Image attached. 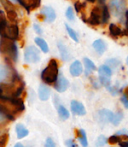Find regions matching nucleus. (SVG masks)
<instances>
[{
	"label": "nucleus",
	"mask_w": 128,
	"mask_h": 147,
	"mask_svg": "<svg viewBox=\"0 0 128 147\" xmlns=\"http://www.w3.org/2000/svg\"><path fill=\"white\" fill-rule=\"evenodd\" d=\"M25 109L24 102L21 98H9V97L0 96V115L1 120L15 119L19 113Z\"/></svg>",
	"instance_id": "1"
},
{
	"label": "nucleus",
	"mask_w": 128,
	"mask_h": 147,
	"mask_svg": "<svg viewBox=\"0 0 128 147\" xmlns=\"http://www.w3.org/2000/svg\"><path fill=\"white\" fill-rule=\"evenodd\" d=\"M25 83L21 79L17 72H15L11 80L8 82H2L0 84V96L9 98H19L23 93Z\"/></svg>",
	"instance_id": "2"
},
{
	"label": "nucleus",
	"mask_w": 128,
	"mask_h": 147,
	"mask_svg": "<svg viewBox=\"0 0 128 147\" xmlns=\"http://www.w3.org/2000/svg\"><path fill=\"white\" fill-rule=\"evenodd\" d=\"M59 65L56 59H50L47 66L41 72V79L47 84L56 82L59 78Z\"/></svg>",
	"instance_id": "3"
},
{
	"label": "nucleus",
	"mask_w": 128,
	"mask_h": 147,
	"mask_svg": "<svg viewBox=\"0 0 128 147\" xmlns=\"http://www.w3.org/2000/svg\"><path fill=\"white\" fill-rule=\"evenodd\" d=\"M1 53L5 60L17 62L18 60V48L13 40H10L5 37H1Z\"/></svg>",
	"instance_id": "4"
},
{
	"label": "nucleus",
	"mask_w": 128,
	"mask_h": 147,
	"mask_svg": "<svg viewBox=\"0 0 128 147\" xmlns=\"http://www.w3.org/2000/svg\"><path fill=\"white\" fill-rule=\"evenodd\" d=\"M98 117L101 122H111L113 125L117 126L122 120L123 114L121 112L113 113L108 109H101L98 112Z\"/></svg>",
	"instance_id": "5"
},
{
	"label": "nucleus",
	"mask_w": 128,
	"mask_h": 147,
	"mask_svg": "<svg viewBox=\"0 0 128 147\" xmlns=\"http://www.w3.org/2000/svg\"><path fill=\"white\" fill-rule=\"evenodd\" d=\"M103 5H96L91 9L89 17L86 20V23L92 26H98L102 23Z\"/></svg>",
	"instance_id": "6"
},
{
	"label": "nucleus",
	"mask_w": 128,
	"mask_h": 147,
	"mask_svg": "<svg viewBox=\"0 0 128 147\" xmlns=\"http://www.w3.org/2000/svg\"><path fill=\"white\" fill-rule=\"evenodd\" d=\"M98 73H99V81L102 85L105 87H109L110 86V77L112 75V70L108 65L104 64L101 65L98 68Z\"/></svg>",
	"instance_id": "7"
},
{
	"label": "nucleus",
	"mask_w": 128,
	"mask_h": 147,
	"mask_svg": "<svg viewBox=\"0 0 128 147\" xmlns=\"http://www.w3.org/2000/svg\"><path fill=\"white\" fill-rule=\"evenodd\" d=\"M40 51L35 46H27L24 51V60L27 63H37L40 61Z\"/></svg>",
	"instance_id": "8"
},
{
	"label": "nucleus",
	"mask_w": 128,
	"mask_h": 147,
	"mask_svg": "<svg viewBox=\"0 0 128 147\" xmlns=\"http://www.w3.org/2000/svg\"><path fill=\"white\" fill-rule=\"evenodd\" d=\"M20 36V31L19 27H18L17 23H10L7 25L6 29L1 32V37H5L10 40H17L19 39Z\"/></svg>",
	"instance_id": "9"
},
{
	"label": "nucleus",
	"mask_w": 128,
	"mask_h": 147,
	"mask_svg": "<svg viewBox=\"0 0 128 147\" xmlns=\"http://www.w3.org/2000/svg\"><path fill=\"white\" fill-rule=\"evenodd\" d=\"M110 7L113 9L115 15L123 16L126 13L125 9V0H111L110 1Z\"/></svg>",
	"instance_id": "10"
},
{
	"label": "nucleus",
	"mask_w": 128,
	"mask_h": 147,
	"mask_svg": "<svg viewBox=\"0 0 128 147\" xmlns=\"http://www.w3.org/2000/svg\"><path fill=\"white\" fill-rule=\"evenodd\" d=\"M41 15L44 16L45 19L49 22V23H52L54 22V20L56 19V12L53 9L51 6H44V7L41 9L40 11Z\"/></svg>",
	"instance_id": "11"
},
{
	"label": "nucleus",
	"mask_w": 128,
	"mask_h": 147,
	"mask_svg": "<svg viewBox=\"0 0 128 147\" xmlns=\"http://www.w3.org/2000/svg\"><path fill=\"white\" fill-rule=\"evenodd\" d=\"M17 2L24 8H26V10L29 12L35 10L40 6L41 0H17Z\"/></svg>",
	"instance_id": "12"
},
{
	"label": "nucleus",
	"mask_w": 128,
	"mask_h": 147,
	"mask_svg": "<svg viewBox=\"0 0 128 147\" xmlns=\"http://www.w3.org/2000/svg\"><path fill=\"white\" fill-rule=\"evenodd\" d=\"M70 74L74 77H78L81 75V73L83 72V66H82L81 62L79 60H75L74 62H72L69 68Z\"/></svg>",
	"instance_id": "13"
},
{
	"label": "nucleus",
	"mask_w": 128,
	"mask_h": 147,
	"mask_svg": "<svg viewBox=\"0 0 128 147\" xmlns=\"http://www.w3.org/2000/svg\"><path fill=\"white\" fill-rule=\"evenodd\" d=\"M69 87V81H68L67 79H66L64 76L60 75L58 78V80H57L56 82H55L54 84V88L56 89L57 92H64V91H66Z\"/></svg>",
	"instance_id": "14"
},
{
	"label": "nucleus",
	"mask_w": 128,
	"mask_h": 147,
	"mask_svg": "<svg viewBox=\"0 0 128 147\" xmlns=\"http://www.w3.org/2000/svg\"><path fill=\"white\" fill-rule=\"evenodd\" d=\"M109 33L112 37H119V36H124V35H128V31L121 29L120 26H118L115 23H111L109 25Z\"/></svg>",
	"instance_id": "15"
},
{
	"label": "nucleus",
	"mask_w": 128,
	"mask_h": 147,
	"mask_svg": "<svg viewBox=\"0 0 128 147\" xmlns=\"http://www.w3.org/2000/svg\"><path fill=\"white\" fill-rule=\"evenodd\" d=\"M92 47L99 55H102L107 50V43L102 39H97V40L93 41Z\"/></svg>",
	"instance_id": "16"
},
{
	"label": "nucleus",
	"mask_w": 128,
	"mask_h": 147,
	"mask_svg": "<svg viewBox=\"0 0 128 147\" xmlns=\"http://www.w3.org/2000/svg\"><path fill=\"white\" fill-rule=\"evenodd\" d=\"M70 104H71V110L74 114L81 115V116L82 115H85L86 110L82 103H80L79 101H77V100H72Z\"/></svg>",
	"instance_id": "17"
},
{
	"label": "nucleus",
	"mask_w": 128,
	"mask_h": 147,
	"mask_svg": "<svg viewBox=\"0 0 128 147\" xmlns=\"http://www.w3.org/2000/svg\"><path fill=\"white\" fill-rule=\"evenodd\" d=\"M57 47H58V50L60 52V56L62 60H64V61H69L70 58H71V54H70V51L67 48V46L64 43L61 42V41H58L57 42Z\"/></svg>",
	"instance_id": "18"
},
{
	"label": "nucleus",
	"mask_w": 128,
	"mask_h": 147,
	"mask_svg": "<svg viewBox=\"0 0 128 147\" xmlns=\"http://www.w3.org/2000/svg\"><path fill=\"white\" fill-rule=\"evenodd\" d=\"M38 95H39V98L42 101L48 100V98L50 97V89L47 87L46 85H44V84H41V85H39Z\"/></svg>",
	"instance_id": "19"
},
{
	"label": "nucleus",
	"mask_w": 128,
	"mask_h": 147,
	"mask_svg": "<svg viewBox=\"0 0 128 147\" xmlns=\"http://www.w3.org/2000/svg\"><path fill=\"white\" fill-rule=\"evenodd\" d=\"M83 62H84V66H85V74L87 76H89L92 72L96 70V66L94 64V62H92V60L87 58V57H84Z\"/></svg>",
	"instance_id": "20"
},
{
	"label": "nucleus",
	"mask_w": 128,
	"mask_h": 147,
	"mask_svg": "<svg viewBox=\"0 0 128 147\" xmlns=\"http://www.w3.org/2000/svg\"><path fill=\"white\" fill-rule=\"evenodd\" d=\"M35 43H36V45L40 48V50L42 51V52H44V53L49 52L48 44H47L46 41L43 38H41V37H36V38H35Z\"/></svg>",
	"instance_id": "21"
},
{
	"label": "nucleus",
	"mask_w": 128,
	"mask_h": 147,
	"mask_svg": "<svg viewBox=\"0 0 128 147\" xmlns=\"http://www.w3.org/2000/svg\"><path fill=\"white\" fill-rule=\"evenodd\" d=\"M15 129H16V134H17V138H19V139L24 138L25 136L28 135V133H29L27 128H26L23 124H17Z\"/></svg>",
	"instance_id": "22"
},
{
	"label": "nucleus",
	"mask_w": 128,
	"mask_h": 147,
	"mask_svg": "<svg viewBox=\"0 0 128 147\" xmlns=\"http://www.w3.org/2000/svg\"><path fill=\"white\" fill-rule=\"evenodd\" d=\"M6 13H7V20L11 23H17L18 20V15L17 12H16L15 8H10V9L5 10Z\"/></svg>",
	"instance_id": "23"
},
{
	"label": "nucleus",
	"mask_w": 128,
	"mask_h": 147,
	"mask_svg": "<svg viewBox=\"0 0 128 147\" xmlns=\"http://www.w3.org/2000/svg\"><path fill=\"white\" fill-rule=\"evenodd\" d=\"M57 111H58V114H59V117L61 118L62 120H66L68 119L70 116L69 114V111L63 106V105H58L57 106Z\"/></svg>",
	"instance_id": "24"
},
{
	"label": "nucleus",
	"mask_w": 128,
	"mask_h": 147,
	"mask_svg": "<svg viewBox=\"0 0 128 147\" xmlns=\"http://www.w3.org/2000/svg\"><path fill=\"white\" fill-rule=\"evenodd\" d=\"M78 139L80 141V144H81L83 147H87L88 145V141H87V137H86V133L83 129H79L78 130Z\"/></svg>",
	"instance_id": "25"
},
{
	"label": "nucleus",
	"mask_w": 128,
	"mask_h": 147,
	"mask_svg": "<svg viewBox=\"0 0 128 147\" xmlns=\"http://www.w3.org/2000/svg\"><path fill=\"white\" fill-rule=\"evenodd\" d=\"M65 28H66V31H67L68 35H69L70 38H72V40H74L75 42H79V39H78V36H77V33L75 32L71 27H70L68 24H65Z\"/></svg>",
	"instance_id": "26"
},
{
	"label": "nucleus",
	"mask_w": 128,
	"mask_h": 147,
	"mask_svg": "<svg viewBox=\"0 0 128 147\" xmlns=\"http://www.w3.org/2000/svg\"><path fill=\"white\" fill-rule=\"evenodd\" d=\"M110 18V12L107 5H103V14H102V24H106Z\"/></svg>",
	"instance_id": "27"
},
{
	"label": "nucleus",
	"mask_w": 128,
	"mask_h": 147,
	"mask_svg": "<svg viewBox=\"0 0 128 147\" xmlns=\"http://www.w3.org/2000/svg\"><path fill=\"white\" fill-rule=\"evenodd\" d=\"M108 142V138L104 135H100L98 138L96 139L95 142V147H103L105 144Z\"/></svg>",
	"instance_id": "28"
},
{
	"label": "nucleus",
	"mask_w": 128,
	"mask_h": 147,
	"mask_svg": "<svg viewBox=\"0 0 128 147\" xmlns=\"http://www.w3.org/2000/svg\"><path fill=\"white\" fill-rule=\"evenodd\" d=\"M65 16L69 21H75V14H74V10L71 6H69L67 8V10L65 12Z\"/></svg>",
	"instance_id": "29"
},
{
	"label": "nucleus",
	"mask_w": 128,
	"mask_h": 147,
	"mask_svg": "<svg viewBox=\"0 0 128 147\" xmlns=\"http://www.w3.org/2000/svg\"><path fill=\"white\" fill-rule=\"evenodd\" d=\"M106 65H108L110 68H116L117 66L120 65V61L116 58H109L106 60Z\"/></svg>",
	"instance_id": "30"
},
{
	"label": "nucleus",
	"mask_w": 128,
	"mask_h": 147,
	"mask_svg": "<svg viewBox=\"0 0 128 147\" xmlns=\"http://www.w3.org/2000/svg\"><path fill=\"white\" fill-rule=\"evenodd\" d=\"M8 138H9L8 133H3L1 136H0V147L6 146V143H7V141H8Z\"/></svg>",
	"instance_id": "31"
},
{
	"label": "nucleus",
	"mask_w": 128,
	"mask_h": 147,
	"mask_svg": "<svg viewBox=\"0 0 128 147\" xmlns=\"http://www.w3.org/2000/svg\"><path fill=\"white\" fill-rule=\"evenodd\" d=\"M45 147H56V144L53 141L52 138H47L45 141Z\"/></svg>",
	"instance_id": "32"
},
{
	"label": "nucleus",
	"mask_w": 128,
	"mask_h": 147,
	"mask_svg": "<svg viewBox=\"0 0 128 147\" xmlns=\"http://www.w3.org/2000/svg\"><path fill=\"white\" fill-rule=\"evenodd\" d=\"M65 144H66V146H67V147H79V146L77 145V144L75 143V142H74L73 139H68V140H66Z\"/></svg>",
	"instance_id": "33"
},
{
	"label": "nucleus",
	"mask_w": 128,
	"mask_h": 147,
	"mask_svg": "<svg viewBox=\"0 0 128 147\" xmlns=\"http://www.w3.org/2000/svg\"><path fill=\"white\" fill-rule=\"evenodd\" d=\"M33 28H34L35 32H36L38 35H42V34H43V30H42V28H41L40 26H39L37 23H35L34 25H33Z\"/></svg>",
	"instance_id": "34"
},
{
	"label": "nucleus",
	"mask_w": 128,
	"mask_h": 147,
	"mask_svg": "<svg viewBox=\"0 0 128 147\" xmlns=\"http://www.w3.org/2000/svg\"><path fill=\"white\" fill-rule=\"evenodd\" d=\"M127 138H128L127 136H124L123 139L119 142V145H120L121 147H128V139Z\"/></svg>",
	"instance_id": "35"
},
{
	"label": "nucleus",
	"mask_w": 128,
	"mask_h": 147,
	"mask_svg": "<svg viewBox=\"0 0 128 147\" xmlns=\"http://www.w3.org/2000/svg\"><path fill=\"white\" fill-rule=\"evenodd\" d=\"M116 135H119V136H127V137H128V130L127 129L119 130V131H117Z\"/></svg>",
	"instance_id": "36"
},
{
	"label": "nucleus",
	"mask_w": 128,
	"mask_h": 147,
	"mask_svg": "<svg viewBox=\"0 0 128 147\" xmlns=\"http://www.w3.org/2000/svg\"><path fill=\"white\" fill-rule=\"evenodd\" d=\"M107 89H108L109 92L112 93L113 95H116L117 93L119 92V90H117L116 87H114V86H109V87H107Z\"/></svg>",
	"instance_id": "37"
},
{
	"label": "nucleus",
	"mask_w": 128,
	"mask_h": 147,
	"mask_svg": "<svg viewBox=\"0 0 128 147\" xmlns=\"http://www.w3.org/2000/svg\"><path fill=\"white\" fill-rule=\"evenodd\" d=\"M121 102L123 103V105H124L126 108H128V99L126 98V97H124V96L121 97Z\"/></svg>",
	"instance_id": "38"
},
{
	"label": "nucleus",
	"mask_w": 128,
	"mask_h": 147,
	"mask_svg": "<svg viewBox=\"0 0 128 147\" xmlns=\"http://www.w3.org/2000/svg\"><path fill=\"white\" fill-rule=\"evenodd\" d=\"M123 96L126 97V98L128 99V87H126L124 89V93H123Z\"/></svg>",
	"instance_id": "39"
},
{
	"label": "nucleus",
	"mask_w": 128,
	"mask_h": 147,
	"mask_svg": "<svg viewBox=\"0 0 128 147\" xmlns=\"http://www.w3.org/2000/svg\"><path fill=\"white\" fill-rule=\"evenodd\" d=\"M125 17H126V29L128 31V9L126 10V13H125Z\"/></svg>",
	"instance_id": "40"
},
{
	"label": "nucleus",
	"mask_w": 128,
	"mask_h": 147,
	"mask_svg": "<svg viewBox=\"0 0 128 147\" xmlns=\"http://www.w3.org/2000/svg\"><path fill=\"white\" fill-rule=\"evenodd\" d=\"M14 147H24V146L22 145L21 143H16L15 145H14Z\"/></svg>",
	"instance_id": "41"
},
{
	"label": "nucleus",
	"mask_w": 128,
	"mask_h": 147,
	"mask_svg": "<svg viewBox=\"0 0 128 147\" xmlns=\"http://www.w3.org/2000/svg\"><path fill=\"white\" fill-rule=\"evenodd\" d=\"M87 1H89V2H95L96 0H87Z\"/></svg>",
	"instance_id": "42"
},
{
	"label": "nucleus",
	"mask_w": 128,
	"mask_h": 147,
	"mask_svg": "<svg viewBox=\"0 0 128 147\" xmlns=\"http://www.w3.org/2000/svg\"><path fill=\"white\" fill-rule=\"evenodd\" d=\"M126 64H127V65H128V57H127V58H126Z\"/></svg>",
	"instance_id": "43"
}]
</instances>
